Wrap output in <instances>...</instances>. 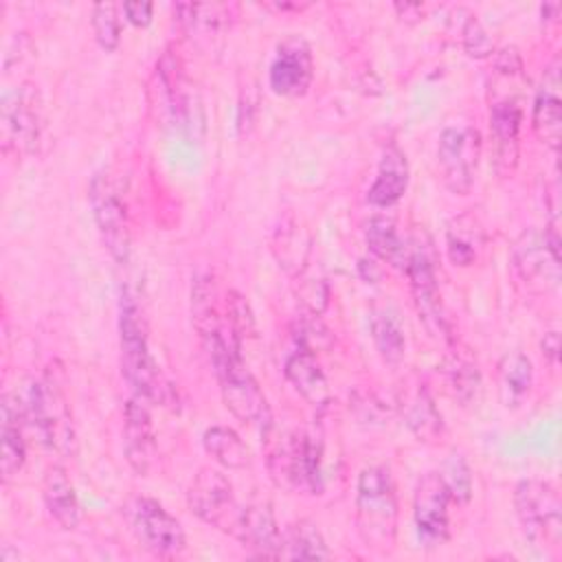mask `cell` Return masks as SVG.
<instances>
[{"instance_id": "obj_8", "label": "cell", "mask_w": 562, "mask_h": 562, "mask_svg": "<svg viewBox=\"0 0 562 562\" xmlns=\"http://www.w3.org/2000/svg\"><path fill=\"white\" fill-rule=\"evenodd\" d=\"M512 263L529 292L544 294L560 283V233L553 222L544 231H525L514 248Z\"/></svg>"}, {"instance_id": "obj_38", "label": "cell", "mask_w": 562, "mask_h": 562, "mask_svg": "<svg viewBox=\"0 0 562 562\" xmlns=\"http://www.w3.org/2000/svg\"><path fill=\"white\" fill-rule=\"evenodd\" d=\"M224 312H226V325L231 334L239 340V345L248 338L257 336V323L255 314L250 310V303L246 296L237 290H228L224 296Z\"/></svg>"}, {"instance_id": "obj_40", "label": "cell", "mask_w": 562, "mask_h": 562, "mask_svg": "<svg viewBox=\"0 0 562 562\" xmlns=\"http://www.w3.org/2000/svg\"><path fill=\"white\" fill-rule=\"evenodd\" d=\"M292 331H294V340H296L299 349H307L312 353L329 342L327 327L318 321V314H312V312H310V318L296 321Z\"/></svg>"}, {"instance_id": "obj_31", "label": "cell", "mask_w": 562, "mask_h": 562, "mask_svg": "<svg viewBox=\"0 0 562 562\" xmlns=\"http://www.w3.org/2000/svg\"><path fill=\"white\" fill-rule=\"evenodd\" d=\"M364 241L378 259L389 261L397 268H404V261H406V255H408V241H404L400 237L397 226L391 217L373 215L364 224Z\"/></svg>"}, {"instance_id": "obj_4", "label": "cell", "mask_w": 562, "mask_h": 562, "mask_svg": "<svg viewBox=\"0 0 562 562\" xmlns=\"http://www.w3.org/2000/svg\"><path fill=\"white\" fill-rule=\"evenodd\" d=\"M24 413L44 448L61 457L75 454L77 437L72 413L55 373L46 371L42 378L31 382Z\"/></svg>"}, {"instance_id": "obj_30", "label": "cell", "mask_w": 562, "mask_h": 562, "mask_svg": "<svg viewBox=\"0 0 562 562\" xmlns=\"http://www.w3.org/2000/svg\"><path fill=\"white\" fill-rule=\"evenodd\" d=\"M533 386V367L522 351H509L498 362V391L503 404L518 406Z\"/></svg>"}, {"instance_id": "obj_36", "label": "cell", "mask_w": 562, "mask_h": 562, "mask_svg": "<svg viewBox=\"0 0 562 562\" xmlns=\"http://www.w3.org/2000/svg\"><path fill=\"white\" fill-rule=\"evenodd\" d=\"M437 474L441 476L452 503H457V505L470 503V498H472V472H470L468 461L459 452L448 454Z\"/></svg>"}, {"instance_id": "obj_28", "label": "cell", "mask_w": 562, "mask_h": 562, "mask_svg": "<svg viewBox=\"0 0 562 562\" xmlns=\"http://www.w3.org/2000/svg\"><path fill=\"white\" fill-rule=\"evenodd\" d=\"M402 415L408 426V430L417 437V441L430 443L441 437L443 432V422L441 413L437 411L430 393L424 389V384L415 386L404 395L402 402Z\"/></svg>"}, {"instance_id": "obj_6", "label": "cell", "mask_w": 562, "mask_h": 562, "mask_svg": "<svg viewBox=\"0 0 562 562\" xmlns=\"http://www.w3.org/2000/svg\"><path fill=\"white\" fill-rule=\"evenodd\" d=\"M209 356L215 367L224 406L246 424H257L263 428L268 422H272L268 400L259 389V382L246 367L241 349L222 345L209 351Z\"/></svg>"}, {"instance_id": "obj_27", "label": "cell", "mask_w": 562, "mask_h": 562, "mask_svg": "<svg viewBox=\"0 0 562 562\" xmlns=\"http://www.w3.org/2000/svg\"><path fill=\"white\" fill-rule=\"evenodd\" d=\"M173 15L184 33L204 40L222 33L231 24V7L220 2H180L173 7Z\"/></svg>"}, {"instance_id": "obj_16", "label": "cell", "mask_w": 562, "mask_h": 562, "mask_svg": "<svg viewBox=\"0 0 562 562\" xmlns=\"http://www.w3.org/2000/svg\"><path fill=\"white\" fill-rule=\"evenodd\" d=\"M312 79L314 59L310 44L299 35H290L283 42H279L274 59L268 70L272 92L288 99H299L310 90Z\"/></svg>"}, {"instance_id": "obj_17", "label": "cell", "mask_w": 562, "mask_h": 562, "mask_svg": "<svg viewBox=\"0 0 562 562\" xmlns=\"http://www.w3.org/2000/svg\"><path fill=\"white\" fill-rule=\"evenodd\" d=\"M191 318L204 349L217 342H233L241 347L226 325L224 301L220 299V288L211 272L198 274L191 285Z\"/></svg>"}, {"instance_id": "obj_5", "label": "cell", "mask_w": 562, "mask_h": 562, "mask_svg": "<svg viewBox=\"0 0 562 562\" xmlns=\"http://www.w3.org/2000/svg\"><path fill=\"white\" fill-rule=\"evenodd\" d=\"M514 512L525 538L547 553L562 544V503L551 481L522 479L514 487Z\"/></svg>"}, {"instance_id": "obj_14", "label": "cell", "mask_w": 562, "mask_h": 562, "mask_svg": "<svg viewBox=\"0 0 562 562\" xmlns=\"http://www.w3.org/2000/svg\"><path fill=\"white\" fill-rule=\"evenodd\" d=\"M450 494L437 472H426L413 494V520L426 547H439L450 538Z\"/></svg>"}, {"instance_id": "obj_20", "label": "cell", "mask_w": 562, "mask_h": 562, "mask_svg": "<svg viewBox=\"0 0 562 562\" xmlns=\"http://www.w3.org/2000/svg\"><path fill=\"white\" fill-rule=\"evenodd\" d=\"M560 61L553 59L544 70L540 88L533 99L531 127L533 134L553 151L560 147L562 138V97H560Z\"/></svg>"}, {"instance_id": "obj_37", "label": "cell", "mask_w": 562, "mask_h": 562, "mask_svg": "<svg viewBox=\"0 0 562 562\" xmlns=\"http://www.w3.org/2000/svg\"><path fill=\"white\" fill-rule=\"evenodd\" d=\"M121 7L114 2H97L92 7L90 24L94 31V40L103 50H116L121 44Z\"/></svg>"}, {"instance_id": "obj_22", "label": "cell", "mask_w": 562, "mask_h": 562, "mask_svg": "<svg viewBox=\"0 0 562 562\" xmlns=\"http://www.w3.org/2000/svg\"><path fill=\"white\" fill-rule=\"evenodd\" d=\"M26 417L15 395H2L0 404V472L2 481L11 483L18 479L26 461V441L22 432V419Z\"/></svg>"}, {"instance_id": "obj_19", "label": "cell", "mask_w": 562, "mask_h": 562, "mask_svg": "<svg viewBox=\"0 0 562 562\" xmlns=\"http://www.w3.org/2000/svg\"><path fill=\"white\" fill-rule=\"evenodd\" d=\"M522 110L514 99L496 101L490 110V134L494 167L501 176H509L518 165Z\"/></svg>"}, {"instance_id": "obj_18", "label": "cell", "mask_w": 562, "mask_h": 562, "mask_svg": "<svg viewBox=\"0 0 562 562\" xmlns=\"http://www.w3.org/2000/svg\"><path fill=\"white\" fill-rule=\"evenodd\" d=\"M123 448L132 470L140 476H147L156 465L158 443L149 411L136 395L127 400L123 408Z\"/></svg>"}, {"instance_id": "obj_15", "label": "cell", "mask_w": 562, "mask_h": 562, "mask_svg": "<svg viewBox=\"0 0 562 562\" xmlns=\"http://www.w3.org/2000/svg\"><path fill=\"white\" fill-rule=\"evenodd\" d=\"M154 108L167 123L184 127L191 121V90L184 75V66L173 50H165L154 72Z\"/></svg>"}, {"instance_id": "obj_24", "label": "cell", "mask_w": 562, "mask_h": 562, "mask_svg": "<svg viewBox=\"0 0 562 562\" xmlns=\"http://www.w3.org/2000/svg\"><path fill=\"white\" fill-rule=\"evenodd\" d=\"M42 496L48 514L61 529H75L81 520V505L72 481L61 465H50L42 481Z\"/></svg>"}, {"instance_id": "obj_12", "label": "cell", "mask_w": 562, "mask_h": 562, "mask_svg": "<svg viewBox=\"0 0 562 562\" xmlns=\"http://www.w3.org/2000/svg\"><path fill=\"white\" fill-rule=\"evenodd\" d=\"M88 200H90L94 224L99 228V235L108 252L119 263H125L130 259V248H132L130 217H127V206L108 173L92 176Z\"/></svg>"}, {"instance_id": "obj_35", "label": "cell", "mask_w": 562, "mask_h": 562, "mask_svg": "<svg viewBox=\"0 0 562 562\" xmlns=\"http://www.w3.org/2000/svg\"><path fill=\"white\" fill-rule=\"evenodd\" d=\"M446 382L452 393V397L461 406H472L479 402L481 395V371L474 360H470L463 353H452L446 360Z\"/></svg>"}, {"instance_id": "obj_7", "label": "cell", "mask_w": 562, "mask_h": 562, "mask_svg": "<svg viewBox=\"0 0 562 562\" xmlns=\"http://www.w3.org/2000/svg\"><path fill=\"white\" fill-rule=\"evenodd\" d=\"M44 136V105L35 83H20L4 92L0 105V140L7 156L37 151Z\"/></svg>"}, {"instance_id": "obj_29", "label": "cell", "mask_w": 562, "mask_h": 562, "mask_svg": "<svg viewBox=\"0 0 562 562\" xmlns=\"http://www.w3.org/2000/svg\"><path fill=\"white\" fill-rule=\"evenodd\" d=\"M310 233L294 217H283L272 235V252L290 274H299L305 268L310 255Z\"/></svg>"}, {"instance_id": "obj_42", "label": "cell", "mask_w": 562, "mask_h": 562, "mask_svg": "<svg viewBox=\"0 0 562 562\" xmlns=\"http://www.w3.org/2000/svg\"><path fill=\"white\" fill-rule=\"evenodd\" d=\"M494 66L501 75H518L522 70V57L518 48L514 46H503L494 50Z\"/></svg>"}, {"instance_id": "obj_41", "label": "cell", "mask_w": 562, "mask_h": 562, "mask_svg": "<svg viewBox=\"0 0 562 562\" xmlns=\"http://www.w3.org/2000/svg\"><path fill=\"white\" fill-rule=\"evenodd\" d=\"M299 296L301 301L305 303V307L312 312V314H321L323 307L327 305V285L323 281H307L303 283V288L299 290Z\"/></svg>"}, {"instance_id": "obj_13", "label": "cell", "mask_w": 562, "mask_h": 562, "mask_svg": "<svg viewBox=\"0 0 562 562\" xmlns=\"http://www.w3.org/2000/svg\"><path fill=\"white\" fill-rule=\"evenodd\" d=\"M402 270L411 281L413 303L428 334L437 338H450V327H448V318H446L439 285H437L435 263L428 248L419 241H408V255Z\"/></svg>"}, {"instance_id": "obj_10", "label": "cell", "mask_w": 562, "mask_h": 562, "mask_svg": "<svg viewBox=\"0 0 562 562\" xmlns=\"http://www.w3.org/2000/svg\"><path fill=\"white\" fill-rule=\"evenodd\" d=\"M189 509L206 525L235 536L241 507L237 505L231 481L217 468H200L187 487Z\"/></svg>"}, {"instance_id": "obj_44", "label": "cell", "mask_w": 562, "mask_h": 562, "mask_svg": "<svg viewBox=\"0 0 562 562\" xmlns=\"http://www.w3.org/2000/svg\"><path fill=\"white\" fill-rule=\"evenodd\" d=\"M540 347H542L544 362H549L551 369H558V362H560V336H558V331H547Z\"/></svg>"}, {"instance_id": "obj_43", "label": "cell", "mask_w": 562, "mask_h": 562, "mask_svg": "<svg viewBox=\"0 0 562 562\" xmlns=\"http://www.w3.org/2000/svg\"><path fill=\"white\" fill-rule=\"evenodd\" d=\"M121 11L134 26H149L154 15V4L145 0H134V2H123Z\"/></svg>"}, {"instance_id": "obj_2", "label": "cell", "mask_w": 562, "mask_h": 562, "mask_svg": "<svg viewBox=\"0 0 562 562\" xmlns=\"http://www.w3.org/2000/svg\"><path fill=\"white\" fill-rule=\"evenodd\" d=\"M397 492L386 465H369L356 483V531L367 549L391 553L397 540Z\"/></svg>"}, {"instance_id": "obj_3", "label": "cell", "mask_w": 562, "mask_h": 562, "mask_svg": "<svg viewBox=\"0 0 562 562\" xmlns=\"http://www.w3.org/2000/svg\"><path fill=\"white\" fill-rule=\"evenodd\" d=\"M121 371L136 393V397L147 402L167 404L171 400V384L165 380L158 362L149 351L147 323L140 305L134 296L125 294L121 301Z\"/></svg>"}, {"instance_id": "obj_45", "label": "cell", "mask_w": 562, "mask_h": 562, "mask_svg": "<svg viewBox=\"0 0 562 562\" xmlns=\"http://www.w3.org/2000/svg\"><path fill=\"white\" fill-rule=\"evenodd\" d=\"M393 9L397 11V15L406 22H417L419 18H424V4H415V2H395Z\"/></svg>"}, {"instance_id": "obj_23", "label": "cell", "mask_w": 562, "mask_h": 562, "mask_svg": "<svg viewBox=\"0 0 562 562\" xmlns=\"http://www.w3.org/2000/svg\"><path fill=\"white\" fill-rule=\"evenodd\" d=\"M285 378L294 391L312 406H325L331 400L325 371L316 356L307 349H296L285 360Z\"/></svg>"}, {"instance_id": "obj_39", "label": "cell", "mask_w": 562, "mask_h": 562, "mask_svg": "<svg viewBox=\"0 0 562 562\" xmlns=\"http://www.w3.org/2000/svg\"><path fill=\"white\" fill-rule=\"evenodd\" d=\"M461 44H463V50L474 57V59H485L490 55H494V44H492V37L490 33L485 31V26L474 18L470 15L465 22H463V29H461Z\"/></svg>"}, {"instance_id": "obj_11", "label": "cell", "mask_w": 562, "mask_h": 562, "mask_svg": "<svg viewBox=\"0 0 562 562\" xmlns=\"http://www.w3.org/2000/svg\"><path fill=\"white\" fill-rule=\"evenodd\" d=\"M483 149V138L472 125H450L439 134L437 162L446 189L454 195H465L476 178V167Z\"/></svg>"}, {"instance_id": "obj_34", "label": "cell", "mask_w": 562, "mask_h": 562, "mask_svg": "<svg viewBox=\"0 0 562 562\" xmlns=\"http://www.w3.org/2000/svg\"><path fill=\"white\" fill-rule=\"evenodd\" d=\"M204 450L224 468L241 470L250 463V452L244 439L228 426H211L202 435Z\"/></svg>"}, {"instance_id": "obj_1", "label": "cell", "mask_w": 562, "mask_h": 562, "mask_svg": "<svg viewBox=\"0 0 562 562\" xmlns=\"http://www.w3.org/2000/svg\"><path fill=\"white\" fill-rule=\"evenodd\" d=\"M270 476L277 485L318 494L323 490V446L305 430H279L272 422L263 428Z\"/></svg>"}, {"instance_id": "obj_25", "label": "cell", "mask_w": 562, "mask_h": 562, "mask_svg": "<svg viewBox=\"0 0 562 562\" xmlns=\"http://www.w3.org/2000/svg\"><path fill=\"white\" fill-rule=\"evenodd\" d=\"M406 187H408L406 156L400 147L391 145L382 154L378 176L367 193V200H369V204H373L378 209H386L402 200V195L406 193Z\"/></svg>"}, {"instance_id": "obj_46", "label": "cell", "mask_w": 562, "mask_h": 562, "mask_svg": "<svg viewBox=\"0 0 562 562\" xmlns=\"http://www.w3.org/2000/svg\"><path fill=\"white\" fill-rule=\"evenodd\" d=\"M270 9H274V11H301V9H305L307 4H299V2H277V4H268Z\"/></svg>"}, {"instance_id": "obj_9", "label": "cell", "mask_w": 562, "mask_h": 562, "mask_svg": "<svg viewBox=\"0 0 562 562\" xmlns=\"http://www.w3.org/2000/svg\"><path fill=\"white\" fill-rule=\"evenodd\" d=\"M123 516L136 540L158 558H176L187 547V536L176 516L156 498L130 496L123 503Z\"/></svg>"}, {"instance_id": "obj_21", "label": "cell", "mask_w": 562, "mask_h": 562, "mask_svg": "<svg viewBox=\"0 0 562 562\" xmlns=\"http://www.w3.org/2000/svg\"><path fill=\"white\" fill-rule=\"evenodd\" d=\"M235 538H239L244 549H248L252 555L281 558L283 533L279 531L272 509L263 503L241 507Z\"/></svg>"}, {"instance_id": "obj_32", "label": "cell", "mask_w": 562, "mask_h": 562, "mask_svg": "<svg viewBox=\"0 0 562 562\" xmlns=\"http://www.w3.org/2000/svg\"><path fill=\"white\" fill-rule=\"evenodd\" d=\"M371 338L386 364H400L406 351V331L395 310L382 307L371 316Z\"/></svg>"}, {"instance_id": "obj_33", "label": "cell", "mask_w": 562, "mask_h": 562, "mask_svg": "<svg viewBox=\"0 0 562 562\" xmlns=\"http://www.w3.org/2000/svg\"><path fill=\"white\" fill-rule=\"evenodd\" d=\"M329 549L327 542L321 533V529L307 520L301 518L292 522L281 542V558H292V560H329Z\"/></svg>"}, {"instance_id": "obj_26", "label": "cell", "mask_w": 562, "mask_h": 562, "mask_svg": "<svg viewBox=\"0 0 562 562\" xmlns=\"http://www.w3.org/2000/svg\"><path fill=\"white\" fill-rule=\"evenodd\" d=\"M485 244V233L481 222L472 213H461L448 222L446 231V250L454 266H472Z\"/></svg>"}]
</instances>
